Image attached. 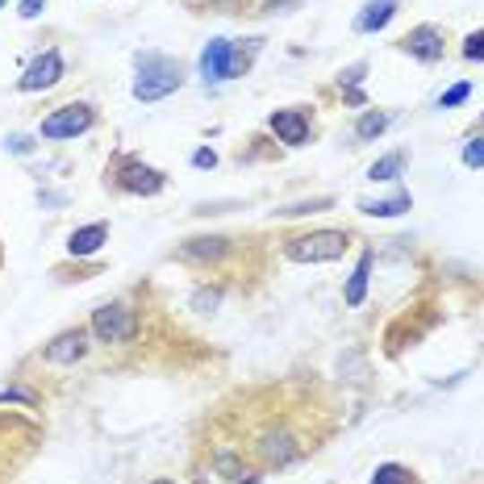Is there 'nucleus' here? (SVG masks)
<instances>
[{
  "label": "nucleus",
  "mask_w": 484,
  "mask_h": 484,
  "mask_svg": "<svg viewBox=\"0 0 484 484\" xmlns=\"http://www.w3.org/2000/svg\"><path fill=\"white\" fill-rule=\"evenodd\" d=\"M180 84H184V72H180V63H176V59H168V55H155V50L138 55V80H134V100L151 105V100L171 97V92H176Z\"/></svg>",
  "instance_id": "obj_1"
},
{
  "label": "nucleus",
  "mask_w": 484,
  "mask_h": 484,
  "mask_svg": "<svg viewBox=\"0 0 484 484\" xmlns=\"http://www.w3.org/2000/svg\"><path fill=\"white\" fill-rule=\"evenodd\" d=\"M347 251V234L342 230H314V234H297L284 242V255L292 264H330Z\"/></svg>",
  "instance_id": "obj_2"
},
{
  "label": "nucleus",
  "mask_w": 484,
  "mask_h": 484,
  "mask_svg": "<svg viewBox=\"0 0 484 484\" xmlns=\"http://www.w3.org/2000/svg\"><path fill=\"white\" fill-rule=\"evenodd\" d=\"M88 330L100 342H130L138 334V317H134V309L125 301H113V305H100L97 314H92Z\"/></svg>",
  "instance_id": "obj_3"
},
{
  "label": "nucleus",
  "mask_w": 484,
  "mask_h": 484,
  "mask_svg": "<svg viewBox=\"0 0 484 484\" xmlns=\"http://www.w3.org/2000/svg\"><path fill=\"white\" fill-rule=\"evenodd\" d=\"M117 188L121 193H134V196H159L168 188V176L143 159H121L117 163Z\"/></svg>",
  "instance_id": "obj_4"
},
{
  "label": "nucleus",
  "mask_w": 484,
  "mask_h": 484,
  "mask_svg": "<svg viewBox=\"0 0 484 484\" xmlns=\"http://www.w3.org/2000/svg\"><path fill=\"white\" fill-rule=\"evenodd\" d=\"M92 121H97L92 105H63V109H55L47 121H42V138L63 143V138H75V134L92 130Z\"/></svg>",
  "instance_id": "obj_5"
},
{
  "label": "nucleus",
  "mask_w": 484,
  "mask_h": 484,
  "mask_svg": "<svg viewBox=\"0 0 484 484\" xmlns=\"http://www.w3.org/2000/svg\"><path fill=\"white\" fill-rule=\"evenodd\" d=\"M59 80H63V55L59 50H47V55H38V59L25 67L17 88H22V92H47V88H55Z\"/></svg>",
  "instance_id": "obj_6"
},
{
  "label": "nucleus",
  "mask_w": 484,
  "mask_h": 484,
  "mask_svg": "<svg viewBox=\"0 0 484 484\" xmlns=\"http://www.w3.org/2000/svg\"><path fill=\"white\" fill-rule=\"evenodd\" d=\"M88 339H92V330H88V326L63 330L59 339H50V342H47V351H42V359H47V363H55V367H67V363L84 359V351H88Z\"/></svg>",
  "instance_id": "obj_7"
},
{
  "label": "nucleus",
  "mask_w": 484,
  "mask_h": 484,
  "mask_svg": "<svg viewBox=\"0 0 484 484\" xmlns=\"http://www.w3.org/2000/svg\"><path fill=\"white\" fill-rule=\"evenodd\" d=\"M401 50L422 63H438L443 50H447V42H443V30L438 25H418V30H410V34L401 38Z\"/></svg>",
  "instance_id": "obj_8"
},
{
  "label": "nucleus",
  "mask_w": 484,
  "mask_h": 484,
  "mask_svg": "<svg viewBox=\"0 0 484 484\" xmlns=\"http://www.w3.org/2000/svg\"><path fill=\"white\" fill-rule=\"evenodd\" d=\"M255 451L264 455L267 468H284V463H292L301 455V443H297L289 430H267V435L255 443Z\"/></svg>",
  "instance_id": "obj_9"
},
{
  "label": "nucleus",
  "mask_w": 484,
  "mask_h": 484,
  "mask_svg": "<svg viewBox=\"0 0 484 484\" xmlns=\"http://www.w3.org/2000/svg\"><path fill=\"white\" fill-rule=\"evenodd\" d=\"M267 125H272V134H276L284 146L309 143V117H305L301 109H276L272 117H267Z\"/></svg>",
  "instance_id": "obj_10"
},
{
  "label": "nucleus",
  "mask_w": 484,
  "mask_h": 484,
  "mask_svg": "<svg viewBox=\"0 0 484 484\" xmlns=\"http://www.w3.org/2000/svg\"><path fill=\"white\" fill-rule=\"evenodd\" d=\"M230 47L226 38H213L205 50H201V75H205V84H221V80H230Z\"/></svg>",
  "instance_id": "obj_11"
},
{
  "label": "nucleus",
  "mask_w": 484,
  "mask_h": 484,
  "mask_svg": "<svg viewBox=\"0 0 484 484\" xmlns=\"http://www.w3.org/2000/svg\"><path fill=\"white\" fill-rule=\"evenodd\" d=\"M105 242H109V226H105V221H92V226H80V230H72V238H67V251H72L75 259H88V255H97Z\"/></svg>",
  "instance_id": "obj_12"
},
{
  "label": "nucleus",
  "mask_w": 484,
  "mask_h": 484,
  "mask_svg": "<svg viewBox=\"0 0 484 484\" xmlns=\"http://www.w3.org/2000/svg\"><path fill=\"white\" fill-rule=\"evenodd\" d=\"M393 13H397V0H367L355 17V34H376V30H385L393 22Z\"/></svg>",
  "instance_id": "obj_13"
},
{
  "label": "nucleus",
  "mask_w": 484,
  "mask_h": 484,
  "mask_svg": "<svg viewBox=\"0 0 484 484\" xmlns=\"http://www.w3.org/2000/svg\"><path fill=\"white\" fill-rule=\"evenodd\" d=\"M372 259H376L372 251H363V255H359V264H355V272H351V280H347V289H342V301L351 305V309H359L363 297H367V276H372Z\"/></svg>",
  "instance_id": "obj_14"
},
{
  "label": "nucleus",
  "mask_w": 484,
  "mask_h": 484,
  "mask_svg": "<svg viewBox=\"0 0 484 484\" xmlns=\"http://www.w3.org/2000/svg\"><path fill=\"white\" fill-rule=\"evenodd\" d=\"M410 205H413L410 193H397V196H385V201H363L359 209L367 213V218H401Z\"/></svg>",
  "instance_id": "obj_15"
},
{
  "label": "nucleus",
  "mask_w": 484,
  "mask_h": 484,
  "mask_svg": "<svg viewBox=\"0 0 484 484\" xmlns=\"http://www.w3.org/2000/svg\"><path fill=\"white\" fill-rule=\"evenodd\" d=\"M226 255V238H188L180 246V259H218Z\"/></svg>",
  "instance_id": "obj_16"
},
{
  "label": "nucleus",
  "mask_w": 484,
  "mask_h": 484,
  "mask_svg": "<svg viewBox=\"0 0 484 484\" xmlns=\"http://www.w3.org/2000/svg\"><path fill=\"white\" fill-rule=\"evenodd\" d=\"M401 168H405V151H393V155L376 159L372 168H367V180L388 184V180H397V176H401Z\"/></svg>",
  "instance_id": "obj_17"
},
{
  "label": "nucleus",
  "mask_w": 484,
  "mask_h": 484,
  "mask_svg": "<svg viewBox=\"0 0 484 484\" xmlns=\"http://www.w3.org/2000/svg\"><path fill=\"white\" fill-rule=\"evenodd\" d=\"M255 55H259V38H246V47H238V42H234V47H230V80H238V75L251 72Z\"/></svg>",
  "instance_id": "obj_18"
},
{
  "label": "nucleus",
  "mask_w": 484,
  "mask_h": 484,
  "mask_svg": "<svg viewBox=\"0 0 484 484\" xmlns=\"http://www.w3.org/2000/svg\"><path fill=\"white\" fill-rule=\"evenodd\" d=\"M388 121H393L388 113H376V109L363 113V117L355 121V138H359V143H372V138H380V134L388 130Z\"/></svg>",
  "instance_id": "obj_19"
},
{
  "label": "nucleus",
  "mask_w": 484,
  "mask_h": 484,
  "mask_svg": "<svg viewBox=\"0 0 484 484\" xmlns=\"http://www.w3.org/2000/svg\"><path fill=\"white\" fill-rule=\"evenodd\" d=\"M218 472H226V484H259V480H264L259 472L242 468L238 460H230V455H218Z\"/></svg>",
  "instance_id": "obj_20"
},
{
  "label": "nucleus",
  "mask_w": 484,
  "mask_h": 484,
  "mask_svg": "<svg viewBox=\"0 0 484 484\" xmlns=\"http://www.w3.org/2000/svg\"><path fill=\"white\" fill-rule=\"evenodd\" d=\"M372 484H413V472L405 463H380L372 472Z\"/></svg>",
  "instance_id": "obj_21"
},
{
  "label": "nucleus",
  "mask_w": 484,
  "mask_h": 484,
  "mask_svg": "<svg viewBox=\"0 0 484 484\" xmlns=\"http://www.w3.org/2000/svg\"><path fill=\"white\" fill-rule=\"evenodd\" d=\"M221 305V289H196L193 292V309H201V314H213Z\"/></svg>",
  "instance_id": "obj_22"
},
{
  "label": "nucleus",
  "mask_w": 484,
  "mask_h": 484,
  "mask_svg": "<svg viewBox=\"0 0 484 484\" xmlns=\"http://www.w3.org/2000/svg\"><path fill=\"white\" fill-rule=\"evenodd\" d=\"M334 201L330 196H317V201H301V205H289V209H280L284 218H301V213H322V209H330Z\"/></svg>",
  "instance_id": "obj_23"
},
{
  "label": "nucleus",
  "mask_w": 484,
  "mask_h": 484,
  "mask_svg": "<svg viewBox=\"0 0 484 484\" xmlns=\"http://www.w3.org/2000/svg\"><path fill=\"white\" fill-rule=\"evenodd\" d=\"M463 59H468V63H484V30H476V34L463 38Z\"/></svg>",
  "instance_id": "obj_24"
},
{
  "label": "nucleus",
  "mask_w": 484,
  "mask_h": 484,
  "mask_svg": "<svg viewBox=\"0 0 484 484\" xmlns=\"http://www.w3.org/2000/svg\"><path fill=\"white\" fill-rule=\"evenodd\" d=\"M472 97V84H455L443 92V100H438V109H455V105H463V100Z\"/></svg>",
  "instance_id": "obj_25"
},
{
  "label": "nucleus",
  "mask_w": 484,
  "mask_h": 484,
  "mask_svg": "<svg viewBox=\"0 0 484 484\" xmlns=\"http://www.w3.org/2000/svg\"><path fill=\"white\" fill-rule=\"evenodd\" d=\"M463 163H468V168H484V134L463 146Z\"/></svg>",
  "instance_id": "obj_26"
},
{
  "label": "nucleus",
  "mask_w": 484,
  "mask_h": 484,
  "mask_svg": "<svg viewBox=\"0 0 484 484\" xmlns=\"http://www.w3.org/2000/svg\"><path fill=\"white\" fill-rule=\"evenodd\" d=\"M363 72H367V63H351L347 72H339V88H355L363 80Z\"/></svg>",
  "instance_id": "obj_27"
},
{
  "label": "nucleus",
  "mask_w": 484,
  "mask_h": 484,
  "mask_svg": "<svg viewBox=\"0 0 484 484\" xmlns=\"http://www.w3.org/2000/svg\"><path fill=\"white\" fill-rule=\"evenodd\" d=\"M0 401H25V405H38L34 393H25V388H0Z\"/></svg>",
  "instance_id": "obj_28"
},
{
  "label": "nucleus",
  "mask_w": 484,
  "mask_h": 484,
  "mask_svg": "<svg viewBox=\"0 0 484 484\" xmlns=\"http://www.w3.org/2000/svg\"><path fill=\"white\" fill-rule=\"evenodd\" d=\"M193 168H218V155H213L209 146H201V151L193 155Z\"/></svg>",
  "instance_id": "obj_29"
},
{
  "label": "nucleus",
  "mask_w": 484,
  "mask_h": 484,
  "mask_svg": "<svg viewBox=\"0 0 484 484\" xmlns=\"http://www.w3.org/2000/svg\"><path fill=\"white\" fill-rule=\"evenodd\" d=\"M42 9H47V0H22V9H17V13H22L25 22H34Z\"/></svg>",
  "instance_id": "obj_30"
},
{
  "label": "nucleus",
  "mask_w": 484,
  "mask_h": 484,
  "mask_svg": "<svg viewBox=\"0 0 484 484\" xmlns=\"http://www.w3.org/2000/svg\"><path fill=\"white\" fill-rule=\"evenodd\" d=\"M297 9V0H272V4H267V13H292Z\"/></svg>",
  "instance_id": "obj_31"
},
{
  "label": "nucleus",
  "mask_w": 484,
  "mask_h": 484,
  "mask_svg": "<svg viewBox=\"0 0 484 484\" xmlns=\"http://www.w3.org/2000/svg\"><path fill=\"white\" fill-rule=\"evenodd\" d=\"M30 138H22V134H17V138H9V151H17V155H25V151H30Z\"/></svg>",
  "instance_id": "obj_32"
},
{
  "label": "nucleus",
  "mask_w": 484,
  "mask_h": 484,
  "mask_svg": "<svg viewBox=\"0 0 484 484\" xmlns=\"http://www.w3.org/2000/svg\"><path fill=\"white\" fill-rule=\"evenodd\" d=\"M342 97L351 100V105H363V92H359V88H342Z\"/></svg>",
  "instance_id": "obj_33"
},
{
  "label": "nucleus",
  "mask_w": 484,
  "mask_h": 484,
  "mask_svg": "<svg viewBox=\"0 0 484 484\" xmlns=\"http://www.w3.org/2000/svg\"><path fill=\"white\" fill-rule=\"evenodd\" d=\"M151 484H180V480H171V476H155Z\"/></svg>",
  "instance_id": "obj_34"
},
{
  "label": "nucleus",
  "mask_w": 484,
  "mask_h": 484,
  "mask_svg": "<svg viewBox=\"0 0 484 484\" xmlns=\"http://www.w3.org/2000/svg\"><path fill=\"white\" fill-rule=\"evenodd\" d=\"M0 4H4V0H0Z\"/></svg>",
  "instance_id": "obj_35"
}]
</instances>
